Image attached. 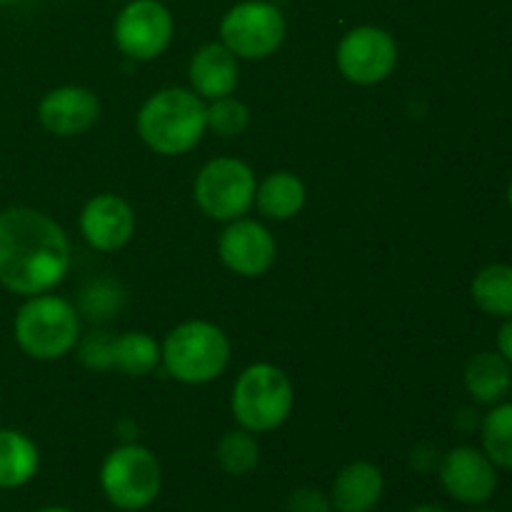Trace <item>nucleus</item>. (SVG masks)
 I'll return each instance as SVG.
<instances>
[{"instance_id": "473e14b6", "label": "nucleus", "mask_w": 512, "mask_h": 512, "mask_svg": "<svg viewBox=\"0 0 512 512\" xmlns=\"http://www.w3.org/2000/svg\"><path fill=\"white\" fill-rule=\"evenodd\" d=\"M123 3H130V0H123Z\"/></svg>"}, {"instance_id": "b1692460", "label": "nucleus", "mask_w": 512, "mask_h": 512, "mask_svg": "<svg viewBox=\"0 0 512 512\" xmlns=\"http://www.w3.org/2000/svg\"><path fill=\"white\" fill-rule=\"evenodd\" d=\"M205 113H208V130L218 138H238L250 125L248 105L233 95L208 100Z\"/></svg>"}, {"instance_id": "6e6552de", "label": "nucleus", "mask_w": 512, "mask_h": 512, "mask_svg": "<svg viewBox=\"0 0 512 512\" xmlns=\"http://www.w3.org/2000/svg\"><path fill=\"white\" fill-rule=\"evenodd\" d=\"M288 25L283 10L268 0H243L220 20V43L238 60H265L278 53Z\"/></svg>"}, {"instance_id": "a878e982", "label": "nucleus", "mask_w": 512, "mask_h": 512, "mask_svg": "<svg viewBox=\"0 0 512 512\" xmlns=\"http://www.w3.org/2000/svg\"><path fill=\"white\" fill-rule=\"evenodd\" d=\"M288 512H335L330 495L318 488H298L290 493Z\"/></svg>"}, {"instance_id": "dca6fc26", "label": "nucleus", "mask_w": 512, "mask_h": 512, "mask_svg": "<svg viewBox=\"0 0 512 512\" xmlns=\"http://www.w3.org/2000/svg\"><path fill=\"white\" fill-rule=\"evenodd\" d=\"M385 493L383 470L370 460H353L333 480L330 503L335 512H373Z\"/></svg>"}, {"instance_id": "6ab92c4d", "label": "nucleus", "mask_w": 512, "mask_h": 512, "mask_svg": "<svg viewBox=\"0 0 512 512\" xmlns=\"http://www.w3.org/2000/svg\"><path fill=\"white\" fill-rule=\"evenodd\" d=\"M40 470V450L25 433L0 428V490L28 485Z\"/></svg>"}, {"instance_id": "7c9ffc66", "label": "nucleus", "mask_w": 512, "mask_h": 512, "mask_svg": "<svg viewBox=\"0 0 512 512\" xmlns=\"http://www.w3.org/2000/svg\"><path fill=\"white\" fill-rule=\"evenodd\" d=\"M13 3H18V0H0V8H3V5H13Z\"/></svg>"}, {"instance_id": "ddd939ff", "label": "nucleus", "mask_w": 512, "mask_h": 512, "mask_svg": "<svg viewBox=\"0 0 512 512\" xmlns=\"http://www.w3.org/2000/svg\"><path fill=\"white\" fill-rule=\"evenodd\" d=\"M135 210L123 195H93L80 210V235L100 253H115L125 248L135 235Z\"/></svg>"}, {"instance_id": "cd10ccee", "label": "nucleus", "mask_w": 512, "mask_h": 512, "mask_svg": "<svg viewBox=\"0 0 512 512\" xmlns=\"http://www.w3.org/2000/svg\"><path fill=\"white\" fill-rule=\"evenodd\" d=\"M408 512H448V510L440 508V505H433V503H423V505H415V508H410Z\"/></svg>"}, {"instance_id": "2eb2a0df", "label": "nucleus", "mask_w": 512, "mask_h": 512, "mask_svg": "<svg viewBox=\"0 0 512 512\" xmlns=\"http://www.w3.org/2000/svg\"><path fill=\"white\" fill-rule=\"evenodd\" d=\"M190 90L208 103V100L233 95L240 83L238 58L223 43H205L195 50L188 65Z\"/></svg>"}, {"instance_id": "4468645a", "label": "nucleus", "mask_w": 512, "mask_h": 512, "mask_svg": "<svg viewBox=\"0 0 512 512\" xmlns=\"http://www.w3.org/2000/svg\"><path fill=\"white\" fill-rule=\"evenodd\" d=\"M100 98L85 85H60L48 90L38 103V120L50 135L75 138L100 120Z\"/></svg>"}, {"instance_id": "c756f323", "label": "nucleus", "mask_w": 512, "mask_h": 512, "mask_svg": "<svg viewBox=\"0 0 512 512\" xmlns=\"http://www.w3.org/2000/svg\"><path fill=\"white\" fill-rule=\"evenodd\" d=\"M508 203H510V210H512V180H510V188H508Z\"/></svg>"}, {"instance_id": "f3484780", "label": "nucleus", "mask_w": 512, "mask_h": 512, "mask_svg": "<svg viewBox=\"0 0 512 512\" xmlns=\"http://www.w3.org/2000/svg\"><path fill=\"white\" fill-rule=\"evenodd\" d=\"M463 383L475 403L498 405L512 388V368L500 353H490V350L475 353L465 363Z\"/></svg>"}, {"instance_id": "5701e85b", "label": "nucleus", "mask_w": 512, "mask_h": 512, "mask_svg": "<svg viewBox=\"0 0 512 512\" xmlns=\"http://www.w3.org/2000/svg\"><path fill=\"white\" fill-rule=\"evenodd\" d=\"M215 458H218L220 468L228 475H233V478L250 475L260 463V445L258 440H255V433H250V430L245 428L228 430V433L218 440Z\"/></svg>"}, {"instance_id": "aec40b11", "label": "nucleus", "mask_w": 512, "mask_h": 512, "mask_svg": "<svg viewBox=\"0 0 512 512\" xmlns=\"http://www.w3.org/2000/svg\"><path fill=\"white\" fill-rule=\"evenodd\" d=\"M160 360H163L160 343L143 330H130L110 343V368H118L130 378H145L158 368Z\"/></svg>"}, {"instance_id": "f257e3e1", "label": "nucleus", "mask_w": 512, "mask_h": 512, "mask_svg": "<svg viewBox=\"0 0 512 512\" xmlns=\"http://www.w3.org/2000/svg\"><path fill=\"white\" fill-rule=\"evenodd\" d=\"M70 270V240L43 210L15 205L0 213V285L13 295L50 293Z\"/></svg>"}, {"instance_id": "4be33fe9", "label": "nucleus", "mask_w": 512, "mask_h": 512, "mask_svg": "<svg viewBox=\"0 0 512 512\" xmlns=\"http://www.w3.org/2000/svg\"><path fill=\"white\" fill-rule=\"evenodd\" d=\"M483 453L493 460L495 468L512 470V403L493 405L480 423Z\"/></svg>"}, {"instance_id": "2f4dec72", "label": "nucleus", "mask_w": 512, "mask_h": 512, "mask_svg": "<svg viewBox=\"0 0 512 512\" xmlns=\"http://www.w3.org/2000/svg\"><path fill=\"white\" fill-rule=\"evenodd\" d=\"M473 512H495V510H488V508H475Z\"/></svg>"}, {"instance_id": "412c9836", "label": "nucleus", "mask_w": 512, "mask_h": 512, "mask_svg": "<svg viewBox=\"0 0 512 512\" xmlns=\"http://www.w3.org/2000/svg\"><path fill=\"white\" fill-rule=\"evenodd\" d=\"M475 305L493 318H512V265L493 263L480 270L473 280Z\"/></svg>"}, {"instance_id": "1a4fd4ad", "label": "nucleus", "mask_w": 512, "mask_h": 512, "mask_svg": "<svg viewBox=\"0 0 512 512\" xmlns=\"http://www.w3.org/2000/svg\"><path fill=\"white\" fill-rule=\"evenodd\" d=\"M335 63L348 83L378 85L388 80L398 65V43L378 25H358L338 43Z\"/></svg>"}, {"instance_id": "423d86ee", "label": "nucleus", "mask_w": 512, "mask_h": 512, "mask_svg": "<svg viewBox=\"0 0 512 512\" xmlns=\"http://www.w3.org/2000/svg\"><path fill=\"white\" fill-rule=\"evenodd\" d=\"M163 468L158 455L138 443L110 450L100 465V490L115 510L140 512L158 500Z\"/></svg>"}, {"instance_id": "7ed1b4c3", "label": "nucleus", "mask_w": 512, "mask_h": 512, "mask_svg": "<svg viewBox=\"0 0 512 512\" xmlns=\"http://www.w3.org/2000/svg\"><path fill=\"white\" fill-rule=\"evenodd\" d=\"M13 338L18 348L33 360H60L78 348L80 315L73 303L60 295L25 298L13 320Z\"/></svg>"}, {"instance_id": "f8f14e48", "label": "nucleus", "mask_w": 512, "mask_h": 512, "mask_svg": "<svg viewBox=\"0 0 512 512\" xmlns=\"http://www.w3.org/2000/svg\"><path fill=\"white\" fill-rule=\"evenodd\" d=\"M218 255L230 273L240 278H260L278 258V243L263 223L250 218L230 220L220 233Z\"/></svg>"}, {"instance_id": "0eeeda50", "label": "nucleus", "mask_w": 512, "mask_h": 512, "mask_svg": "<svg viewBox=\"0 0 512 512\" xmlns=\"http://www.w3.org/2000/svg\"><path fill=\"white\" fill-rule=\"evenodd\" d=\"M253 168L240 158H213L198 170L193 183V198L198 208L218 223H230L248 215L255 205Z\"/></svg>"}, {"instance_id": "393cba45", "label": "nucleus", "mask_w": 512, "mask_h": 512, "mask_svg": "<svg viewBox=\"0 0 512 512\" xmlns=\"http://www.w3.org/2000/svg\"><path fill=\"white\" fill-rule=\"evenodd\" d=\"M110 343H113V338H108L105 333L90 335L88 340H83V343H80V358H83V363L93 370H108Z\"/></svg>"}, {"instance_id": "bb28decb", "label": "nucleus", "mask_w": 512, "mask_h": 512, "mask_svg": "<svg viewBox=\"0 0 512 512\" xmlns=\"http://www.w3.org/2000/svg\"><path fill=\"white\" fill-rule=\"evenodd\" d=\"M498 353L503 355L512 368V318H505V323L498 330Z\"/></svg>"}, {"instance_id": "f03ea898", "label": "nucleus", "mask_w": 512, "mask_h": 512, "mask_svg": "<svg viewBox=\"0 0 512 512\" xmlns=\"http://www.w3.org/2000/svg\"><path fill=\"white\" fill-rule=\"evenodd\" d=\"M205 100L188 88H163L150 95L138 110L135 130L158 155L190 153L208 133Z\"/></svg>"}, {"instance_id": "a211bd4d", "label": "nucleus", "mask_w": 512, "mask_h": 512, "mask_svg": "<svg viewBox=\"0 0 512 512\" xmlns=\"http://www.w3.org/2000/svg\"><path fill=\"white\" fill-rule=\"evenodd\" d=\"M305 200H308V188L298 175L288 170L265 175L255 188V205L260 215L278 223L295 218L305 208Z\"/></svg>"}, {"instance_id": "20e7f679", "label": "nucleus", "mask_w": 512, "mask_h": 512, "mask_svg": "<svg viewBox=\"0 0 512 512\" xmlns=\"http://www.w3.org/2000/svg\"><path fill=\"white\" fill-rule=\"evenodd\" d=\"M163 360L168 375L183 385H208L230 365V340L223 328L208 320H188L165 335Z\"/></svg>"}, {"instance_id": "c85d7f7f", "label": "nucleus", "mask_w": 512, "mask_h": 512, "mask_svg": "<svg viewBox=\"0 0 512 512\" xmlns=\"http://www.w3.org/2000/svg\"><path fill=\"white\" fill-rule=\"evenodd\" d=\"M33 512H75V510L63 508V505H45V508H38V510H33Z\"/></svg>"}, {"instance_id": "9d476101", "label": "nucleus", "mask_w": 512, "mask_h": 512, "mask_svg": "<svg viewBox=\"0 0 512 512\" xmlns=\"http://www.w3.org/2000/svg\"><path fill=\"white\" fill-rule=\"evenodd\" d=\"M173 33V15L158 0H130L113 25V40L120 53L140 63L160 58L168 50Z\"/></svg>"}, {"instance_id": "39448f33", "label": "nucleus", "mask_w": 512, "mask_h": 512, "mask_svg": "<svg viewBox=\"0 0 512 512\" xmlns=\"http://www.w3.org/2000/svg\"><path fill=\"white\" fill-rule=\"evenodd\" d=\"M295 405L293 380L273 363H253L238 375L230 395V410L240 428L250 433L278 430Z\"/></svg>"}, {"instance_id": "9b49d317", "label": "nucleus", "mask_w": 512, "mask_h": 512, "mask_svg": "<svg viewBox=\"0 0 512 512\" xmlns=\"http://www.w3.org/2000/svg\"><path fill=\"white\" fill-rule=\"evenodd\" d=\"M445 493L463 505H485L498 490V468L483 453V448L458 445L448 450L438 465Z\"/></svg>"}]
</instances>
